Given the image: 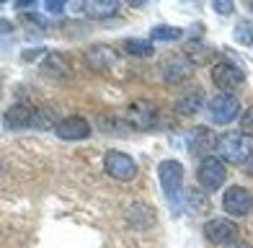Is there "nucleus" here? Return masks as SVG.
Returning a JSON list of instances; mask_svg holds the SVG:
<instances>
[{"label": "nucleus", "mask_w": 253, "mask_h": 248, "mask_svg": "<svg viewBox=\"0 0 253 248\" xmlns=\"http://www.w3.org/2000/svg\"><path fill=\"white\" fill-rule=\"evenodd\" d=\"M31 127H39V129H49L57 127V111L54 109H34V117H31Z\"/></svg>", "instance_id": "obj_19"}, {"label": "nucleus", "mask_w": 253, "mask_h": 248, "mask_svg": "<svg viewBox=\"0 0 253 248\" xmlns=\"http://www.w3.org/2000/svg\"><path fill=\"white\" fill-rule=\"evenodd\" d=\"M225 248H251L248 243H230V246H225Z\"/></svg>", "instance_id": "obj_29"}, {"label": "nucleus", "mask_w": 253, "mask_h": 248, "mask_svg": "<svg viewBox=\"0 0 253 248\" xmlns=\"http://www.w3.org/2000/svg\"><path fill=\"white\" fill-rule=\"evenodd\" d=\"M212 148H217V137L207 129V127H197L189 134V153L199 155V153H210Z\"/></svg>", "instance_id": "obj_14"}, {"label": "nucleus", "mask_w": 253, "mask_h": 248, "mask_svg": "<svg viewBox=\"0 0 253 248\" xmlns=\"http://www.w3.org/2000/svg\"><path fill=\"white\" fill-rule=\"evenodd\" d=\"M158 178L163 186V194L173 207L181 205V189H183V165L178 161H163L158 165Z\"/></svg>", "instance_id": "obj_1"}, {"label": "nucleus", "mask_w": 253, "mask_h": 248, "mask_svg": "<svg viewBox=\"0 0 253 248\" xmlns=\"http://www.w3.org/2000/svg\"><path fill=\"white\" fill-rule=\"evenodd\" d=\"M217 148H220L222 158L220 161H230V163H246V158L251 155V145L240 132H227L222 137H217Z\"/></svg>", "instance_id": "obj_2"}, {"label": "nucleus", "mask_w": 253, "mask_h": 248, "mask_svg": "<svg viewBox=\"0 0 253 248\" xmlns=\"http://www.w3.org/2000/svg\"><path fill=\"white\" fill-rule=\"evenodd\" d=\"M31 117H34V109L26 106V104H16L10 106L5 114H3V122L8 129H24V127H31Z\"/></svg>", "instance_id": "obj_13"}, {"label": "nucleus", "mask_w": 253, "mask_h": 248, "mask_svg": "<svg viewBox=\"0 0 253 248\" xmlns=\"http://www.w3.org/2000/svg\"><path fill=\"white\" fill-rule=\"evenodd\" d=\"M222 207H225L227 215L243 217V215H248V212L253 209V194L248 189H243V186H230L225 191V197H222Z\"/></svg>", "instance_id": "obj_8"}, {"label": "nucleus", "mask_w": 253, "mask_h": 248, "mask_svg": "<svg viewBox=\"0 0 253 248\" xmlns=\"http://www.w3.org/2000/svg\"><path fill=\"white\" fill-rule=\"evenodd\" d=\"M202 104H204V91L202 88H191L176 101V111L181 117H194L202 109Z\"/></svg>", "instance_id": "obj_15"}, {"label": "nucleus", "mask_w": 253, "mask_h": 248, "mask_svg": "<svg viewBox=\"0 0 253 248\" xmlns=\"http://www.w3.org/2000/svg\"><path fill=\"white\" fill-rule=\"evenodd\" d=\"M39 54H44V49H29V52H24V60L29 62V60H34V57H39Z\"/></svg>", "instance_id": "obj_27"}, {"label": "nucleus", "mask_w": 253, "mask_h": 248, "mask_svg": "<svg viewBox=\"0 0 253 248\" xmlns=\"http://www.w3.org/2000/svg\"><path fill=\"white\" fill-rule=\"evenodd\" d=\"M85 62H88L90 70L106 73V70H111V67L119 62V57H117V52H114L111 47H106V44H96V47H88Z\"/></svg>", "instance_id": "obj_11"}, {"label": "nucleus", "mask_w": 253, "mask_h": 248, "mask_svg": "<svg viewBox=\"0 0 253 248\" xmlns=\"http://www.w3.org/2000/svg\"><path fill=\"white\" fill-rule=\"evenodd\" d=\"M204 238L214 243V246H230L238 238V225L233 220H225V217H214L204 225Z\"/></svg>", "instance_id": "obj_9"}, {"label": "nucleus", "mask_w": 253, "mask_h": 248, "mask_svg": "<svg viewBox=\"0 0 253 248\" xmlns=\"http://www.w3.org/2000/svg\"><path fill=\"white\" fill-rule=\"evenodd\" d=\"M212 8L217 10V13H225V16H230V13L235 10V5L230 3V0H214V3H212Z\"/></svg>", "instance_id": "obj_24"}, {"label": "nucleus", "mask_w": 253, "mask_h": 248, "mask_svg": "<svg viewBox=\"0 0 253 248\" xmlns=\"http://www.w3.org/2000/svg\"><path fill=\"white\" fill-rule=\"evenodd\" d=\"M183 37L181 29H173V26H155L150 31V39L153 41H178Z\"/></svg>", "instance_id": "obj_21"}, {"label": "nucleus", "mask_w": 253, "mask_h": 248, "mask_svg": "<svg viewBox=\"0 0 253 248\" xmlns=\"http://www.w3.org/2000/svg\"><path fill=\"white\" fill-rule=\"evenodd\" d=\"M103 168L111 178L117 181H132L137 176V163L132 161L126 153H119V150H109L106 158H103Z\"/></svg>", "instance_id": "obj_4"}, {"label": "nucleus", "mask_w": 253, "mask_h": 248, "mask_svg": "<svg viewBox=\"0 0 253 248\" xmlns=\"http://www.w3.org/2000/svg\"><path fill=\"white\" fill-rule=\"evenodd\" d=\"M44 8H47L49 13H54V16H60L62 10H65V3H60V0H57V3H54V0H49V3L44 5Z\"/></svg>", "instance_id": "obj_25"}, {"label": "nucleus", "mask_w": 253, "mask_h": 248, "mask_svg": "<svg viewBox=\"0 0 253 248\" xmlns=\"http://www.w3.org/2000/svg\"><path fill=\"white\" fill-rule=\"evenodd\" d=\"M124 49L134 54V57H153L155 54V47H153V41H142V39H126L124 41Z\"/></svg>", "instance_id": "obj_20"}, {"label": "nucleus", "mask_w": 253, "mask_h": 248, "mask_svg": "<svg viewBox=\"0 0 253 248\" xmlns=\"http://www.w3.org/2000/svg\"><path fill=\"white\" fill-rule=\"evenodd\" d=\"M243 81H246V73L240 70L235 62L222 60V62H217L212 67V83L220 88L222 93L233 91V88H238V85H243Z\"/></svg>", "instance_id": "obj_6"}, {"label": "nucleus", "mask_w": 253, "mask_h": 248, "mask_svg": "<svg viewBox=\"0 0 253 248\" xmlns=\"http://www.w3.org/2000/svg\"><path fill=\"white\" fill-rule=\"evenodd\" d=\"M158 117L160 111L155 104H150V101H134V104L124 111V119L132 124V127H140V129H150L158 124Z\"/></svg>", "instance_id": "obj_7"}, {"label": "nucleus", "mask_w": 253, "mask_h": 248, "mask_svg": "<svg viewBox=\"0 0 253 248\" xmlns=\"http://www.w3.org/2000/svg\"><path fill=\"white\" fill-rule=\"evenodd\" d=\"M243 171H246L248 176H253V148H251V155L246 158V163H243Z\"/></svg>", "instance_id": "obj_26"}, {"label": "nucleus", "mask_w": 253, "mask_h": 248, "mask_svg": "<svg viewBox=\"0 0 253 248\" xmlns=\"http://www.w3.org/2000/svg\"><path fill=\"white\" fill-rule=\"evenodd\" d=\"M10 29H13V26H10V24H8L5 18H0V34H8Z\"/></svg>", "instance_id": "obj_28"}, {"label": "nucleus", "mask_w": 253, "mask_h": 248, "mask_svg": "<svg viewBox=\"0 0 253 248\" xmlns=\"http://www.w3.org/2000/svg\"><path fill=\"white\" fill-rule=\"evenodd\" d=\"M225 176H227V168H225V161H220V158H204L197 168V178L204 191L222 189Z\"/></svg>", "instance_id": "obj_3"}, {"label": "nucleus", "mask_w": 253, "mask_h": 248, "mask_svg": "<svg viewBox=\"0 0 253 248\" xmlns=\"http://www.w3.org/2000/svg\"><path fill=\"white\" fill-rule=\"evenodd\" d=\"M207 111H210V119L214 124H230L240 111V101L233 93H217L210 104H207Z\"/></svg>", "instance_id": "obj_5"}, {"label": "nucleus", "mask_w": 253, "mask_h": 248, "mask_svg": "<svg viewBox=\"0 0 253 248\" xmlns=\"http://www.w3.org/2000/svg\"><path fill=\"white\" fill-rule=\"evenodd\" d=\"M54 132L60 140H85L90 134V124L83 117H67L62 122H57Z\"/></svg>", "instance_id": "obj_12"}, {"label": "nucleus", "mask_w": 253, "mask_h": 248, "mask_svg": "<svg viewBox=\"0 0 253 248\" xmlns=\"http://www.w3.org/2000/svg\"><path fill=\"white\" fill-rule=\"evenodd\" d=\"M233 37L238 44H243V47H248V44H253V24H238Z\"/></svg>", "instance_id": "obj_22"}, {"label": "nucleus", "mask_w": 253, "mask_h": 248, "mask_svg": "<svg viewBox=\"0 0 253 248\" xmlns=\"http://www.w3.org/2000/svg\"><path fill=\"white\" fill-rule=\"evenodd\" d=\"M126 220H129V225L132 228H142V230H147V228H153V222H155V212L147 207V205H132L129 207V215H126Z\"/></svg>", "instance_id": "obj_17"}, {"label": "nucleus", "mask_w": 253, "mask_h": 248, "mask_svg": "<svg viewBox=\"0 0 253 248\" xmlns=\"http://www.w3.org/2000/svg\"><path fill=\"white\" fill-rule=\"evenodd\" d=\"M42 73H44V75H49V78H57V81H65V78H70V65L65 62L62 54L52 52V54H47V57H44V62H42Z\"/></svg>", "instance_id": "obj_16"}, {"label": "nucleus", "mask_w": 253, "mask_h": 248, "mask_svg": "<svg viewBox=\"0 0 253 248\" xmlns=\"http://www.w3.org/2000/svg\"><path fill=\"white\" fill-rule=\"evenodd\" d=\"M194 73V62L186 57V54H173L163 62V78L166 83H181V81H189Z\"/></svg>", "instance_id": "obj_10"}, {"label": "nucleus", "mask_w": 253, "mask_h": 248, "mask_svg": "<svg viewBox=\"0 0 253 248\" xmlns=\"http://www.w3.org/2000/svg\"><path fill=\"white\" fill-rule=\"evenodd\" d=\"M240 134L243 137H253V106L240 117Z\"/></svg>", "instance_id": "obj_23"}, {"label": "nucleus", "mask_w": 253, "mask_h": 248, "mask_svg": "<svg viewBox=\"0 0 253 248\" xmlns=\"http://www.w3.org/2000/svg\"><path fill=\"white\" fill-rule=\"evenodd\" d=\"M85 13L90 18H114L119 13V3L117 0H93V3H85Z\"/></svg>", "instance_id": "obj_18"}]
</instances>
